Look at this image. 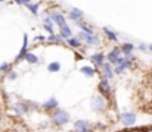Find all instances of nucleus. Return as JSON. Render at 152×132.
Listing matches in <instances>:
<instances>
[{"label":"nucleus","instance_id":"obj_3","mask_svg":"<svg viewBox=\"0 0 152 132\" xmlns=\"http://www.w3.org/2000/svg\"><path fill=\"white\" fill-rule=\"evenodd\" d=\"M148 48H149V50L152 51V44H151V45H148Z\"/></svg>","mask_w":152,"mask_h":132},{"label":"nucleus","instance_id":"obj_1","mask_svg":"<svg viewBox=\"0 0 152 132\" xmlns=\"http://www.w3.org/2000/svg\"><path fill=\"white\" fill-rule=\"evenodd\" d=\"M0 85L4 113L36 132H114L121 123L109 81L84 51L66 62L22 44Z\"/></svg>","mask_w":152,"mask_h":132},{"label":"nucleus","instance_id":"obj_2","mask_svg":"<svg viewBox=\"0 0 152 132\" xmlns=\"http://www.w3.org/2000/svg\"><path fill=\"white\" fill-rule=\"evenodd\" d=\"M0 132H36L33 131L28 125H25L22 120L3 113L0 116Z\"/></svg>","mask_w":152,"mask_h":132}]
</instances>
